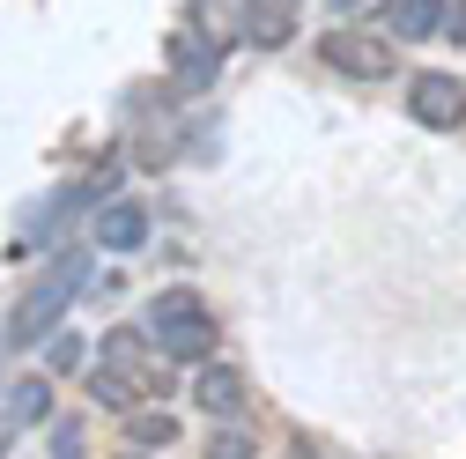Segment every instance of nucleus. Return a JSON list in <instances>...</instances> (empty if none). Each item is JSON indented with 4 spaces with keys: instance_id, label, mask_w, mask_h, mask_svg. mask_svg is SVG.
I'll return each mask as SVG.
<instances>
[{
    "instance_id": "obj_1",
    "label": "nucleus",
    "mask_w": 466,
    "mask_h": 459,
    "mask_svg": "<svg viewBox=\"0 0 466 459\" xmlns=\"http://www.w3.org/2000/svg\"><path fill=\"white\" fill-rule=\"evenodd\" d=\"M89 281V245H60L52 252V267L30 281V297L15 304V319H8V341L15 349H30V341H45L52 326L67 319V304H75V290Z\"/></svg>"
},
{
    "instance_id": "obj_2",
    "label": "nucleus",
    "mask_w": 466,
    "mask_h": 459,
    "mask_svg": "<svg viewBox=\"0 0 466 459\" xmlns=\"http://www.w3.org/2000/svg\"><path fill=\"white\" fill-rule=\"evenodd\" d=\"M148 341L170 363H208L215 356V311L200 290H156L148 297Z\"/></svg>"
},
{
    "instance_id": "obj_3",
    "label": "nucleus",
    "mask_w": 466,
    "mask_h": 459,
    "mask_svg": "<svg viewBox=\"0 0 466 459\" xmlns=\"http://www.w3.org/2000/svg\"><path fill=\"white\" fill-rule=\"evenodd\" d=\"M104 200H119V193H111V178H82V186L45 193V200L23 215V238H15V252H52V245H60V230H67L82 208H104Z\"/></svg>"
},
{
    "instance_id": "obj_4",
    "label": "nucleus",
    "mask_w": 466,
    "mask_h": 459,
    "mask_svg": "<svg viewBox=\"0 0 466 459\" xmlns=\"http://www.w3.org/2000/svg\"><path fill=\"white\" fill-rule=\"evenodd\" d=\"M148 200H104L96 215H89V245L96 252H111V260H127V252H141L148 245Z\"/></svg>"
},
{
    "instance_id": "obj_5",
    "label": "nucleus",
    "mask_w": 466,
    "mask_h": 459,
    "mask_svg": "<svg viewBox=\"0 0 466 459\" xmlns=\"http://www.w3.org/2000/svg\"><path fill=\"white\" fill-rule=\"evenodd\" d=\"M319 60H326L333 75H356V82L392 75V52H385L378 37H363V30H319Z\"/></svg>"
},
{
    "instance_id": "obj_6",
    "label": "nucleus",
    "mask_w": 466,
    "mask_h": 459,
    "mask_svg": "<svg viewBox=\"0 0 466 459\" xmlns=\"http://www.w3.org/2000/svg\"><path fill=\"white\" fill-rule=\"evenodd\" d=\"M407 119L430 127V134H451L466 119V89L451 75H415V82H407Z\"/></svg>"
},
{
    "instance_id": "obj_7",
    "label": "nucleus",
    "mask_w": 466,
    "mask_h": 459,
    "mask_svg": "<svg viewBox=\"0 0 466 459\" xmlns=\"http://www.w3.org/2000/svg\"><path fill=\"white\" fill-rule=\"evenodd\" d=\"M170 60H178V67H170V89H178V97H200V89L222 75V45L200 37V30H178V37H170Z\"/></svg>"
},
{
    "instance_id": "obj_8",
    "label": "nucleus",
    "mask_w": 466,
    "mask_h": 459,
    "mask_svg": "<svg viewBox=\"0 0 466 459\" xmlns=\"http://www.w3.org/2000/svg\"><path fill=\"white\" fill-rule=\"evenodd\" d=\"M193 408H200V415H215V423H238V408H245V378H238V363L208 356V363H200V378H193Z\"/></svg>"
},
{
    "instance_id": "obj_9",
    "label": "nucleus",
    "mask_w": 466,
    "mask_h": 459,
    "mask_svg": "<svg viewBox=\"0 0 466 459\" xmlns=\"http://www.w3.org/2000/svg\"><path fill=\"white\" fill-rule=\"evenodd\" d=\"M289 37H297V0H245V45L281 52Z\"/></svg>"
},
{
    "instance_id": "obj_10",
    "label": "nucleus",
    "mask_w": 466,
    "mask_h": 459,
    "mask_svg": "<svg viewBox=\"0 0 466 459\" xmlns=\"http://www.w3.org/2000/svg\"><path fill=\"white\" fill-rule=\"evenodd\" d=\"M0 415H8L15 430H30V423H52V378H15L8 393H0Z\"/></svg>"
},
{
    "instance_id": "obj_11",
    "label": "nucleus",
    "mask_w": 466,
    "mask_h": 459,
    "mask_svg": "<svg viewBox=\"0 0 466 459\" xmlns=\"http://www.w3.org/2000/svg\"><path fill=\"white\" fill-rule=\"evenodd\" d=\"M444 30V0H392V37L400 45H430Z\"/></svg>"
},
{
    "instance_id": "obj_12",
    "label": "nucleus",
    "mask_w": 466,
    "mask_h": 459,
    "mask_svg": "<svg viewBox=\"0 0 466 459\" xmlns=\"http://www.w3.org/2000/svg\"><path fill=\"white\" fill-rule=\"evenodd\" d=\"M170 437H178V423H170V415H156V408L127 415V444H134V452H163Z\"/></svg>"
},
{
    "instance_id": "obj_13",
    "label": "nucleus",
    "mask_w": 466,
    "mask_h": 459,
    "mask_svg": "<svg viewBox=\"0 0 466 459\" xmlns=\"http://www.w3.org/2000/svg\"><path fill=\"white\" fill-rule=\"evenodd\" d=\"M89 400H96V408H134V385H127V371L96 363V371H89Z\"/></svg>"
},
{
    "instance_id": "obj_14",
    "label": "nucleus",
    "mask_w": 466,
    "mask_h": 459,
    "mask_svg": "<svg viewBox=\"0 0 466 459\" xmlns=\"http://www.w3.org/2000/svg\"><path fill=\"white\" fill-rule=\"evenodd\" d=\"M104 363H111V371H134V363H141V326H111V333H104Z\"/></svg>"
},
{
    "instance_id": "obj_15",
    "label": "nucleus",
    "mask_w": 466,
    "mask_h": 459,
    "mask_svg": "<svg viewBox=\"0 0 466 459\" xmlns=\"http://www.w3.org/2000/svg\"><path fill=\"white\" fill-rule=\"evenodd\" d=\"M208 459H252V430H238V423H222V430L208 437Z\"/></svg>"
},
{
    "instance_id": "obj_16",
    "label": "nucleus",
    "mask_w": 466,
    "mask_h": 459,
    "mask_svg": "<svg viewBox=\"0 0 466 459\" xmlns=\"http://www.w3.org/2000/svg\"><path fill=\"white\" fill-rule=\"evenodd\" d=\"M75 363H82V341H75V333H60V341L45 349V371H75Z\"/></svg>"
},
{
    "instance_id": "obj_17",
    "label": "nucleus",
    "mask_w": 466,
    "mask_h": 459,
    "mask_svg": "<svg viewBox=\"0 0 466 459\" xmlns=\"http://www.w3.org/2000/svg\"><path fill=\"white\" fill-rule=\"evenodd\" d=\"M52 452H60V459H82V430H75V423H52Z\"/></svg>"
},
{
    "instance_id": "obj_18",
    "label": "nucleus",
    "mask_w": 466,
    "mask_h": 459,
    "mask_svg": "<svg viewBox=\"0 0 466 459\" xmlns=\"http://www.w3.org/2000/svg\"><path fill=\"white\" fill-rule=\"evenodd\" d=\"M326 8H333L340 23H356V15H378V8H385V0H326Z\"/></svg>"
},
{
    "instance_id": "obj_19",
    "label": "nucleus",
    "mask_w": 466,
    "mask_h": 459,
    "mask_svg": "<svg viewBox=\"0 0 466 459\" xmlns=\"http://www.w3.org/2000/svg\"><path fill=\"white\" fill-rule=\"evenodd\" d=\"M444 37H466V0H444Z\"/></svg>"
},
{
    "instance_id": "obj_20",
    "label": "nucleus",
    "mask_w": 466,
    "mask_h": 459,
    "mask_svg": "<svg viewBox=\"0 0 466 459\" xmlns=\"http://www.w3.org/2000/svg\"><path fill=\"white\" fill-rule=\"evenodd\" d=\"M8 437H15V423H8V415H0V452H8Z\"/></svg>"
},
{
    "instance_id": "obj_21",
    "label": "nucleus",
    "mask_w": 466,
    "mask_h": 459,
    "mask_svg": "<svg viewBox=\"0 0 466 459\" xmlns=\"http://www.w3.org/2000/svg\"><path fill=\"white\" fill-rule=\"evenodd\" d=\"M289 459H319V452H311V444H297V452H289Z\"/></svg>"
}]
</instances>
